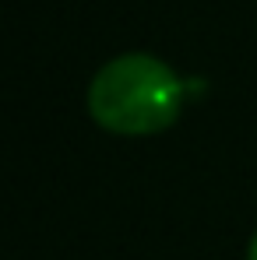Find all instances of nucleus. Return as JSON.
<instances>
[{
  "label": "nucleus",
  "instance_id": "f257e3e1",
  "mask_svg": "<svg viewBox=\"0 0 257 260\" xmlns=\"http://www.w3.org/2000/svg\"><path fill=\"white\" fill-rule=\"evenodd\" d=\"M187 102V81L155 53H120L106 60L85 91L95 127L117 137H152L169 130Z\"/></svg>",
  "mask_w": 257,
  "mask_h": 260
},
{
  "label": "nucleus",
  "instance_id": "f03ea898",
  "mask_svg": "<svg viewBox=\"0 0 257 260\" xmlns=\"http://www.w3.org/2000/svg\"><path fill=\"white\" fill-rule=\"evenodd\" d=\"M247 260H257V229H254V236H250V243H247Z\"/></svg>",
  "mask_w": 257,
  "mask_h": 260
}]
</instances>
